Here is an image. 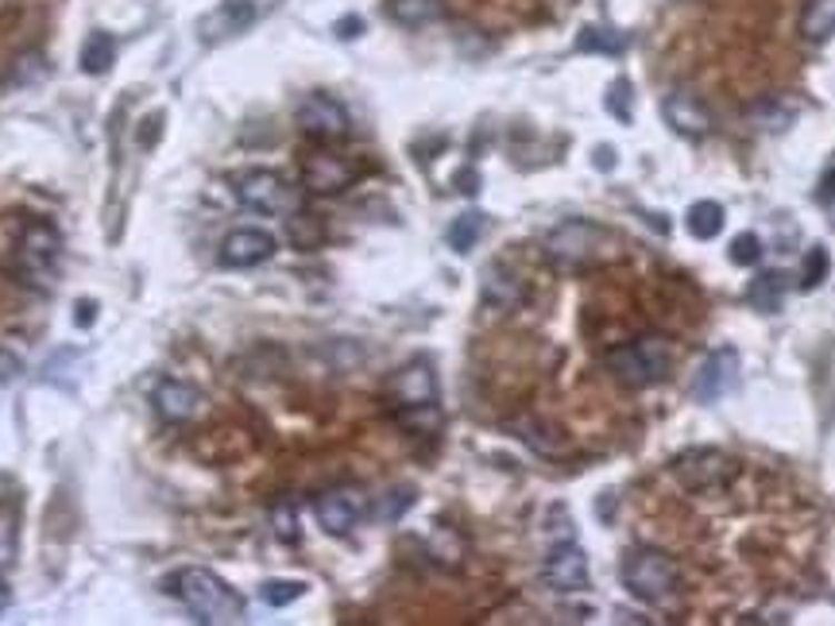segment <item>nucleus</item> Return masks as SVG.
Masks as SVG:
<instances>
[{
	"mask_svg": "<svg viewBox=\"0 0 835 626\" xmlns=\"http://www.w3.org/2000/svg\"><path fill=\"white\" fill-rule=\"evenodd\" d=\"M669 368H673V348L662 337H638L607 352V371L623 387H654L669 376Z\"/></svg>",
	"mask_w": 835,
	"mask_h": 626,
	"instance_id": "2",
	"label": "nucleus"
},
{
	"mask_svg": "<svg viewBox=\"0 0 835 626\" xmlns=\"http://www.w3.org/2000/svg\"><path fill=\"white\" fill-rule=\"evenodd\" d=\"M484 302L499 306V310H515V306L523 302V287H518V279H510L503 267H488V271H484Z\"/></svg>",
	"mask_w": 835,
	"mask_h": 626,
	"instance_id": "24",
	"label": "nucleus"
},
{
	"mask_svg": "<svg viewBox=\"0 0 835 626\" xmlns=\"http://www.w3.org/2000/svg\"><path fill=\"white\" fill-rule=\"evenodd\" d=\"M298 128L314 140H340L348 136V109L329 93H310L298 105Z\"/></svg>",
	"mask_w": 835,
	"mask_h": 626,
	"instance_id": "12",
	"label": "nucleus"
},
{
	"mask_svg": "<svg viewBox=\"0 0 835 626\" xmlns=\"http://www.w3.org/2000/svg\"><path fill=\"white\" fill-rule=\"evenodd\" d=\"M732 264H739V267H754L762 259V240L754 232H743V236H735L732 240Z\"/></svg>",
	"mask_w": 835,
	"mask_h": 626,
	"instance_id": "32",
	"label": "nucleus"
},
{
	"mask_svg": "<svg viewBox=\"0 0 835 626\" xmlns=\"http://www.w3.org/2000/svg\"><path fill=\"white\" fill-rule=\"evenodd\" d=\"M112 62H117V39L109 36V31H89L86 43H82V54H78V67H82V74H109Z\"/></svg>",
	"mask_w": 835,
	"mask_h": 626,
	"instance_id": "20",
	"label": "nucleus"
},
{
	"mask_svg": "<svg viewBox=\"0 0 835 626\" xmlns=\"http://www.w3.org/2000/svg\"><path fill=\"white\" fill-rule=\"evenodd\" d=\"M612 232L592 221H561L546 236V256L557 267H588L604 259V248H612Z\"/></svg>",
	"mask_w": 835,
	"mask_h": 626,
	"instance_id": "4",
	"label": "nucleus"
},
{
	"mask_svg": "<svg viewBox=\"0 0 835 626\" xmlns=\"http://www.w3.org/2000/svg\"><path fill=\"white\" fill-rule=\"evenodd\" d=\"M630 47V36L627 31H615V28H585L577 36V51H592V54H623Z\"/></svg>",
	"mask_w": 835,
	"mask_h": 626,
	"instance_id": "26",
	"label": "nucleus"
},
{
	"mask_svg": "<svg viewBox=\"0 0 835 626\" xmlns=\"http://www.w3.org/2000/svg\"><path fill=\"white\" fill-rule=\"evenodd\" d=\"M275 4H279V0H221V4L198 23V31L206 43H225V39L245 36L251 23L264 20Z\"/></svg>",
	"mask_w": 835,
	"mask_h": 626,
	"instance_id": "6",
	"label": "nucleus"
},
{
	"mask_svg": "<svg viewBox=\"0 0 835 626\" xmlns=\"http://www.w3.org/2000/svg\"><path fill=\"white\" fill-rule=\"evenodd\" d=\"M596 156H599L596 162H599V167H604V170H607V167H612V162H615V159H612V148H599Z\"/></svg>",
	"mask_w": 835,
	"mask_h": 626,
	"instance_id": "40",
	"label": "nucleus"
},
{
	"mask_svg": "<svg viewBox=\"0 0 835 626\" xmlns=\"http://www.w3.org/2000/svg\"><path fill=\"white\" fill-rule=\"evenodd\" d=\"M23 364L16 352H8V348H0V384H12V379H20Z\"/></svg>",
	"mask_w": 835,
	"mask_h": 626,
	"instance_id": "35",
	"label": "nucleus"
},
{
	"mask_svg": "<svg viewBox=\"0 0 835 626\" xmlns=\"http://www.w3.org/2000/svg\"><path fill=\"white\" fill-rule=\"evenodd\" d=\"M739 376H743L739 352H735L732 345L716 348V352L700 364V371H696V379H693L696 403H719V398L732 395L735 387H739Z\"/></svg>",
	"mask_w": 835,
	"mask_h": 626,
	"instance_id": "10",
	"label": "nucleus"
},
{
	"mask_svg": "<svg viewBox=\"0 0 835 626\" xmlns=\"http://www.w3.org/2000/svg\"><path fill=\"white\" fill-rule=\"evenodd\" d=\"M74 325H82V329H86V325H93L97 321V302H78L74 306Z\"/></svg>",
	"mask_w": 835,
	"mask_h": 626,
	"instance_id": "38",
	"label": "nucleus"
},
{
	"mask_svg": "<svg viewBox=\"0 0 835 626\" xmlns=\"http://www.w3.org/2000/svg\"><path fill=\"white\" fill-rule=\"evenodd\" d=\"M302 596H306L302 580H267L264 588H259V599H264L267 607H290Z\"/></svg>",
	"mask_w": 835,
	"mask_h": 626,
	"instance_id": "29",
	"label": "nucleus"
},
{
	"mask_svg": "<svg viewBox=\"0 0 835 626\" xmlns=\"http://www.w3.org/2000/svg\"><path fill=\"white\" fill-rule=\"evenodd\" d=\"M47 78V59L43 54H20L16 59V67H12V81L16 86H36V81H43Z\"/></svg>",
	"mask_w": 835,
	"mask_h": 626,
	"instance_id": "31",
	"label": "nucleus"
},
{
	"mask_svg": "<svg viewBox=\"0 0 835 626\" xmlns=\"http://www.w3.org/2000/svg\"><path fill=\"white\" fill-rule=\"evenodd\" d=\"M816 201H821V206H832V201H835V167L824 170L821 186H816Z\"/></svg>",
	"mask_w": 835,
	"mask_h": 626,
	"instance_id": "37",
	"label": "nucleus"
},
{
	"mask_svg": "<svg viewBox=\"0 0 835 626\" xmlns=\"http://www.w3.org/2000/svg\"><path fill=\"white\" fill-rule=\"evenodd\" d=\"M724 225H727V213L719 201H696L685 213V229L693 232L696 240H716V236L724 232Z\"/></svg>",
	"mask_w": 835,
	"mask_h": 626,
	"instance_id": "23",
	"label": "nucleus"
},
{
	"mask_svg": "<svg viewBox=\"0 0 835 626\" xmlns=\"http://www.w3.org/2000/svg\"><path fill=\"white\" fill-rule=\"evenodd\" d=\"M314 510H318L321 530L340 538V534H352L356 523L368 515V499H364V491H356V487H334V491L318 495Z\"/></svg>",
	"mask_w": 835,
	"mask_h": 626,
	"instance_id": "11",
	"label": "nucleus"
},
{
	"mask_svg": "<svg viewBox=\"0 0 835 626\" xmlns=\"http://www.w3.org/2000/svg\"><path fill=\"white\" fill-rule=\"evenodd\" d=\"M484 229H488V217H484L480 209H468V213H460L457 221L449 225V248L457 251V256H465V251H473L476 244H480Z\"/></svg>",
	"mask_w": 835,
	"mask_h": 626,
	"instance_id": "25",
	"label": "nucleus"
},
{
	"mask_svg": "<svg viewBox=\"0 0 835 626\" xmlns=\"http://www.w3.org/2000/svg\"><path fill=\"white\" fill-rule=\"evenodd\" d=\"M302 178H306V190H314V193H340L356 178V170L337 156H314V159H306Z\"/></svg>",
	"mask_w": 835,
	"mask_h": 626,
	"instance_id": "18",
	"label": "nucleus"
},
{
	"mask_svg": "<svg viewBox=\"0 0 835 626\" xmlns=\"http://www.w3.org/2000/svg\"><path fill=\"white\" fill-rule=\"evenodd\" d=\"M619 580L638 604H666L680 584V568L662 549H635L623 557Z\"/></svg>",
	"mask_w": 835,
	"mask_h": 626,
	"instance_id": "3",
	"label": "nucleus"
},
{
	"mask_svg": "<svg viewBox=\"0 0 835 626\" xmlns=\"http://www.w3.org/2000/svg\"><path fill=\"white\" fill-rule=\"evenodd\" d=\"M828 271H832V256H828V248H824V244H816V248H808V256H805V271H801V290H816L824 279H828Z\"/></svg>",
	"mask_w": 835,
	"mask_h": 626,
	"instance_id": "28",
	"label": "nucleus"
},
{
	"mask_svg": "<svg viewBox=\"0 0 835 626\" xmlns=\"http://www.w3.org/2000/svg\"><path fill=\"white\" fill-rule=\"evenodd\" d=\"M801 36L816 47L828 43L835 36V0H808L805 16H801Z\"/></svg>",
	"mask_w": 835,
	"mask_h": 626,
	"instance_id": "22",
	"label": "nucleus"
},
{
	"mask_svg": "<svg viewBox=\"0 0 835 626\" xmlns=\"http://www.w3.org/2000/svg\"><path fill=\"white\" fill-rule=\"evenodd\" d=\"M391 403L395 414H410V410H429L437 406V371L429 360H410L395 371L391 379Z\"/></svg>",
	"mask_w": 835,
	"mask_h": 626,
	"instance_id": "9",
	"label": "nucleus"
},
{
	"mask_svg": "<svg viewBox=\"0 0 835 626\" xmlns=\"http://www.w3.org/2000/svg\"><path fill=\"white\" fill-rule=\"evenodd\" d=\"M151 406H156V414L163 421H170V426H182V421L198 418L201 391L182 384V379H163V384L156 387V395H151Z\"/></svg>",
	"mask_w": 835,
	"mask_h": 626,
	"instance_id": "16",
	"label": "nucleus"
},
{
	"mask_svg": "<svg viewBox=\"0 0 835 626\" xmlns=\"http://www.w3.org/2000/svg\"><path fill=\"white\" fill-rule=\"evenodd\" d=\"M541 580L554 592H585L588 588V557L580 546L565 541V546H554L541 565Z\"/></svg>",
	"mask_w": 835,
	"mask_h": 626,
	"instance_id": "14",
	"label": "nucleus"
},
{
	"mask_svg": "<svg viewBox=\"0 0 835 626\" xmlns=\"http://www.w3.org/2000/svg\"><path fill=\"white\" fill-rule=\"evenodd\" d=\"M785 290H789V275L785 271H762L758 279H750L747 287V302L758 314H777L785 302Z\"/></svg>",
	"mask_w": 835,
	"mask_h": 626,
	"instance_id": "19",
	"label": "nucleus"
},
{
	"mask_svg": "<svg viewBox=\"0 0 835 626\" xmlns=\"http://www.w3.org/2000/svg\"><path fill=\"white\" fill-rule=\"evenodd\" d=\"M673 476L688 487V491H716L735 479V460L719 449H688L685 457L673 460Z\"/></svg>",
	"mask_w": 835,
	"mask_h": 626,
	"instance_id": "7",
	"label": "nucleus"
},
{
	"mask_svg": "<svg viewBox=\"0 0 835 626\" xmlns=\"http://www.w3.org/2000/svg\"><path fill=\"white\" fill-rule=\"evenodd\" d=\"M410 507H415V487H395V491L379 495L376 507H371V518L376 523H399Z\"/></svg>",
	"mask_w": 835,
	"mask_h": 626,
	"instance_id": "27",
	"label": "nucleus"
},
{
	"mask_svg": "<svg viewBox=\"0 0 835 626\" xmlns=\"http://www.w3.org/2000/svg\"><path fill=\"white\" fill-rule=\"evenodd\" d=\"M170 592L190 607L198 623H240L245 619V596L232 592L209 568H178L170 576Z\"/></svg>",
	"mask_w": 835,
	"mask_h": 626,
	"instance_id": "1",
	"label": "nucleus"
},
{
	"mask_svg": "<svg viewBox=\"0 0 835 626\" xmlns=\"http://www.w3.org/2000/svg\"><path fill=\"white\" fill-rule=\"evenodd\" d=\"M662 117H666V125L677 136H685V140H704V136L712 132L708 105L696 93H685V89H673L666 101H662Z\"/></svg>",
	"mask_w": 835,
	"mask_h": 626,
	"instance_id": "13",
	"label": "nucleus"
},
{
	"mask_svg": "<svg viewBox=\"0 0 835 626\" xmlns=\"http://www.w3.org/2000/svg\"><path fill=\"white\" fill-rule=\"evenodd\" d=\"M801 117V101L797 97H762L747 109V120L754 132H789Z\"/></svg>",
	"mask_w": 835,
	"mask_h": 626,
	"instance_id": "17",
	"label": "nucleus"
},
{
	"mask_svg": "<svg viewBox=\"0 0 835 626\" xmlns=\"http://www.w3.org/2000/svg\"><path fill=\"white\" fill-rule=\"evenodd\" d=\"M16 560V526L12 515H0V568H8Z\"/></svg>",
	"mask_w": 835,
	"mask_h": 626,
	"instance_id": "34",
	"label": "nucleus"
},
{
	"mask_svg": "<svg viewBox=\"0 0 835 626\" xmlns=\"http://www.w3.org/2000/svg\"><path fill=\"white\" fill-rule=\"evenodd\" d=\"M8 604H12V592H8V584L0 580V612H8Z\"/></svg>",
	"mask_w": 835,
	"mask_h": 626,
	"instance_id": "39",
	"label": "nucleus"
},
{
	"mask_svg": "<svg viewBox=\"0 0 835 626\" xmlns=\"http://www.w3.org/2000/svg\"><path fill=\"white\" fill-rule=\"evenodd\" d=\"M62 251V236L43 221H31L23 229L20 244H16V259H20V271L36 282H47L54 275V264H59Z\"/></svg>",
	"mask_w": 835,
	"mask_h": 626,
	"instance_id": "8",
	"label": "nucleus"
},
{
	"mask_svg": "<svg viewBox=\"0 0 835 626\" xmlns=\"http://www.w3.org/2000/svg\"><path fill=\"white\" fill-rule=\"evenodd\" d=\"M334 31H337V39H356L364 31V20L360 16H345V20L334 23Z\"/></svg>",
	"mask_w": 835,
	"mask_h": 626,
	"instance_id": "36",
	"label": "nucleus"
},
{
	"mask_svg": "<svg viewBox=\"0 0 835 626\" xmlns=\"http://www.w3.org/2000/svg\"><path fill=\"white\" fill-rule=\"evenodd\" d=\"M279 251V240L264 229H237L225 236L221 244V264L225 267H259Z\"/></svg>",
	"mask_w": 835,
	"mask_h": 626,
	"instance_id": "15",
	"label": "nucleus"
},
{
	"mask_svg": "<svg viewBox=\"0 0 835 626\" xmlns=\"http://www.w3.org/2000/svg\"><path fill=\"white\" fill-rule=\"evenodd\" d=\"M387 16L402 28H426V23L445 20L441 0H387Z\"/></svg>",
	"mask_w": 835,
	"mask_h": 626,
	"instance_id": "21",
	"label": "nucleus"
},
{
	"mask_svg": "<svg viewBox=\"0 0 835 626\" xmlns=\"http://www.w3.org/2000/svg\"><path fill=\"white\" fill-rule=\"evenodd\" d=\"M271 530L279 541H287V546H295L298 538H302V530H298V510L290 507V503H279V507L271 510Z\"/></svg>",
	"mask_w": 835,
	"mask_h": 626,
	"instance_id": "30",
	"label": "nucleus"
},
{
	"mask_svg": "<svg viewBox=\"0 0 835 626\" xmlns=\"http://www.w3.org/2000/svg\"><path fill=\"white\" fill-rule=\"evenodd\" d=\"M237 201L248 209H256V213H267V217H290L302 209V193H298V186H290L282 175H275V170H248V175L237 178Z\"/></svg>",
	"mask_w": 835,
	"mask_h": 626,
	"instance_id": "5",
	"label": "nucleus"
},
{
	"mask_svg": "<svg viewBox=\"0 0 835 626\" xmlns=\"http://www.w3.org/2000/svg\"><path fill=\"white\" fill-rule=\"evenodd\" d=\"M630 101H635V97H630V81H627V78L612 81V89H607V109H612L619 120H630V117H635Z\"/></svg>",
	"mask_w": 835,
	"mask_h": 626,
	"instance_id": "33",
	"label": "nucleus"
}]
</instances>
